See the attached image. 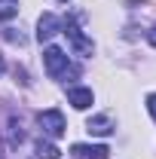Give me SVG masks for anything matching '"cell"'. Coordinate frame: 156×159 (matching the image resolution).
<instances>
[{"label":"cell","mask_w":156,"mask_h":159,"mask_svg":"<svg viewBox=\"0 0 156 159\" xmlns=\"http://www.w3.org/2000/svg\"><path fill=\"white\" fill-rule=\"evenodd\" d=\"M19 16V0H0V21H9Z\"/></svg>","instance_id":"9"},{"label":"cell","mask_w":156,"mask_h":159,"mask_svg":"<svg viewBox=\"0 0 156 159\" xmlns=\"http://www.w3.org/2000/svg\"><path fill=\"white\" fill-rule=\"evenodd\" d=\"M71 153L80 156V159H107L110 156V150H107L104 144H74Z\"/></svg>","instance_id":"6"},{"label":"cell","mask_w":156,"mask_h":159,"mask_svg":"<svg viewBox=\"0 0 156 159\" xmlns=\"http://www.w3.org/2000/svg\"><path fill=\"white\" fill-rule=\"evenodd\" d=\"M61 31V19L58 16H52V12H43L37 21V40L43 43V40H52L55 34Z\"/></svg>","instance_id":"4"},{"label":"cell","mask_w":156,"mask_h":159,"mask_svg":"<svg viewBox=\"0 0 156 159\" xmlns=\"http://www.w3.org/2000/svg\"><path fill=\"white\" fill-rule=\"evenodd\" d=\"M61 31L67 34V40H71V46H74V52H77V55H92V52H95L92 37H86V34H83V28H80L74 19L61 21Z\"/></svg>","instance_id":"1"},{"label":"cell","mask_w":156,"mask_h":159,"mask_svg":"<svg viewBox=\"0 0 156 159\" xmlns=\"http://www.w3.org/2000/svg\"><path fill=\"white\" fill-rule=\"evenodd\" d=\"M147 110H150V116L156 119V92H153V95H147Z\"/></svg>","instance_id":"10"},{"label":"cell","mask_w":156,"mask_h":159,"mask_svg":"<svg viewBox=\"0 0 156 159\" xmlns=\"http://www.w3.org/2000/svg\"><path fill=\"white\" fill-rule=\"evenodd\" d=\"M147 40H150V46H153V49H156V25H153V28H150V31H147Z\"/></svg>","instance_id":"11"},{"label":"cell","mask_w":156,"mask_h":159,"mask_svg":"<svg viewBox=\"0 0 156 159\" xmlns=\"http://www.w3.org/2000/svg\"><path fill=\"white\" fill-rule=\"evenodd\" d=\"M67 101H71L77 110H86V107L95 104V95H92V89H86V86H71V89H67Z\"/></svg>","instance_id":"5"},{"label":"cell","mask_w":156,"mask_h":159,"mask_svg":"<svg viewBox=\"0 0 156 159\" xmlns=\"http://www.w3.org/2000/svg\"><path fill=\"white\" fill-rule=\"evenodd\" d=\"M58 3H67V0H58Z\"/></svg>","instance_id":"13"},{"label":"cell","mask_w":156,"mask_h":159,"mask_svg":"<svg viewBox=\"0 0 156 159\" xmlns=\"http://www.w3.org/2000/svg\"><path fill=\"white\" fill-rule=\"evenodd\" d=\"M43 67H46V74H49L52 80H58V77H67L71 61H67V55L61 52L58 46H49V49L43 52Z\"/></svg>","instance_id":"2"},{"label":"cell","mask_w":156,"mask_h":159,"mask_svg":"<svg viewBox=\"0 0 156 159\" xmlns=\"http://www.w3.org/2000/svg\"><path fill=\"white\" fill-rule=\"evenodd\" d=\"M37 122L40 129H43V135H49V138H61L64 132H67V125H64V116H61V110H40L37 113Z\"/></svg>","instance_id":"3"},{"label":"cell","mask_w":156,"mask_h":159,"mask_svg":"<svg viewBox=\"0 0 156 159\" xmlns=\"http://www.w3.org/2000/svg\"><path fill=\"white\" fill-rule=\"evenodd\" d=\"M37 156L40 159H58L61 150L55 147V144H49V141H37Z\"/></svg>","instance_id":"8"},{"label":"cell","mask_w":156,"mask_h":159,"mask_svg":"<svg viewBox=\"0 0 156 159\" xmlns=\"http://www.w3.org/2000/svg\"><path fill=\"white\" fill-rule=\"evenodd\" d=\"M3 70H6V64H3V58H0V77H3Z\"/></svg>","instance_id":"12"},{"label":"cell","mask_w":156,"mask_h":159,"mask_svg":"<svg viewBox=\"0 0 156 159\" xmlns=\"http://www.w3.org/2000/svg\"><path fill=\"white\" fill-rule=\"evenodd\" d=\"M86 129L92 132V135H110L113 129H117V122H113V113H98L86 122Z\"/></svg>","instance_id":"7"}]
</instances>
